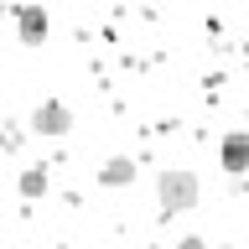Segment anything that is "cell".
Wrapping results in <instances>:
<instances>
[{
	"instance_id": "8",
	"label": "cell",
	"mask_w": 249,
	"mask_h": 249,
	"mask_svg": "<svg viewBox=\"0 0 249 249\" xmlns=\"http://www.w3.org/2000/svg\"><path fill=\"white\" fill-rule=\"evenodd\" d=\"M5 151H11V135H5V130H0V156H5Z\"/></svg>"
},
{
	"instance_id": "3",
	"label": "cell",
	"mask_w": 249,
	"mask_h": 249,
	"mask_svg": "<svg viewBox=\"0 0 249 249\" xmlns=\"http://www.w3.org/2000/svg\"><path fill=\"white\" fill-rule=\"evenodd\" d=\"M218 166L229 171V177H244L249 171V130H229V135L218 140Z\"/></svg>"
},
{
	"instance_id": "7",
	"label": "cell",
	"mask_w": 249,
	"mask_h": 249,
	"mask_svg": "<svg viewBox=\"0 0 249 249\" xmlns=\"http://www.w3.org/2000/svg\"><path fill=\"white\" fill-rule=\"evenodd\" d=\"M177 249H208V239H197V233H187V239H182Z\"/></svg>"
},
{
	"instance_id": "4",
	"label": "cell",
	"mask_w": 249,
	"mask_h": 249,
	"mask_svg": "<svg viewBox=\"0 0 249 249\" xmlns=\"http://www.w3.org/2000/svg\"><path fill=\"white\" fill-rule=\"evenodd\" d=\"M11 16H16V36H21L26 47H42V42H47L52 21H47V11H42V5H16Z\"/></svg>"
},
{
	"instance_id": "6",
	"label": "cell",
	"mask_w": 249,
	"mask_h": 249,
	"mask_svg": "<svg viewBox=\"0 0 249 249\" xmlns=\"http://www.w3.org/2000/svg\"><path fill=\"white\" fill-rule=\"evenodd\" d=\"M16 187H21V197H47L52 177H47V166H26L21 177H16Z\"/></svg>"
},
{
	"instance_id": "2",
	"label": "cell",
	"mask_w": 249,
	"mask_h": 249,
	"mask_svg": "<svg viewBox=\"0 0 249 249\" xmlns=\"http://www.w3.org/2000/svg\"><path fill=\"white\" fill-rule=\"evenodd\" d=\"M73 130V109L62 104V99H42V104L31 109V135H47V140H57Z\"/></svg>"
},
{
	"instance_id": "5",
	"label": "cell",
	"mask_w": 249,
	"mask_h": 249,
	"mask_svg": "<svg viewBox=\"0 0 249 249\" xmlns=\"http://www.w3.org/2000/svg\"><path fill=\"white\" fill-rule=\"evenodd\" d=\"M130 182H135V161L130 156H109L99 166V187H130Z\"/></svg>"
},
{
	"instance_id": "1",
	"label": "cell",
	"mask_w": 249,
	"mask_h": 249,
	"mask_svg": "<svg viewBox=\"0 0 249 249\" xmlns=\"http://www.w3.org/2000/svg\"><path fill=\"white\" fill-rule=\"evenodd\" d=\"M197 197H202V182L192 177V171L166 166L161 177H156V202H161V218H182V213H192V208H197Z\"/></svg>"
}]
</instances>
